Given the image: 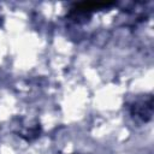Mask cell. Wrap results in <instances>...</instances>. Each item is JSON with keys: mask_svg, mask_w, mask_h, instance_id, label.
Instances as JSON below:
<instances>
[{"mask_svg": "<svg viewBox=\"0 0 154 154\" xmlns=\"http://www.w3.org/2000/svg\"><path fill=\"white\" fill-rule=\"evenodd\" d=\"M131 114L140 122H148L153 114V97L148 96L144 97V100L135 102L131 107Z\"/></svg>", "mask_w": 154, "mask_h": 154, "instance_id": "obj_1", "label": "cell"}]
</instances>
